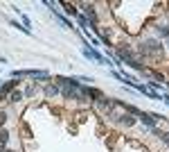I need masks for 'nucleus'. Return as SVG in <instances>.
I'll use <instances>...</instances> for the list:
<instances>
[{
  "label": "nucleus",
  "mask_w": 169,
  "mask_h": 152,
  "mask_svg": "<svg viewBox=\"0 0 169 152\" xmlns=\"http://www.w3.org/2000/svg\"><path fill=\"white\" fill-rule=\"evenodd\" d=\"M9 100H12V102H18V100H20V93H12V98H9Z\"/></svg>",
  "instance_id": "f257e3e1"
}]
</instances>
